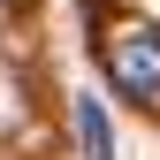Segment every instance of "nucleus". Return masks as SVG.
Wrapping results in <instances>:
<instances>
[{
  "mask_svg": "<svg viewBox=\"0 0 160 160\" xmlns=\"http://www.w3.org/2000/svg\"><path fill=\"white\" fill-rule=\"evenodd\" d=\"M76 137H84V160H114V130H107V107L84 92L76 99Z\"/></svg>",
  "mask_w": 160,
  "mask_h": 160,
  "instance_id": "2",
  "label": "nucleus"
},
{
  "mask_svg": "<svg viewBox=\"0 0 160 160\" xmlns=\"http://www.w3.org/2000/svg\"><path fill=\"white\" fill-rule=\"evenodd\" d=\"M99 61L122 99H160V31L152 23H114L99 38Z\"/></svg>",
  "mask_w": 160,
  "mask_h": 160,
  "instance_id": "1",
  "label": "nucleus"
}]
</instances>
